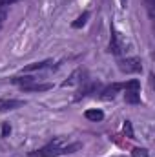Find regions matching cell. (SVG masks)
Here are the masks:
<instances>
[{
	"mask_svg": "<svg viewBox=\"0 0 155 157\" xmlns=\"http://www.w3.org/2000/svg\"><path fill=\"white\" fill-rule=\"evenodd\" d=\"M124 90H126V93H124V99H126V102L128 104H139L141 102V84H139V80H130V82H126L124 84Z\"/></svg>",
	"mask_w": 155,
	"mask_h": 157,
	"instance_id": "7a4b0ae2",
	"label": "cell"
},
{
	"mask_svg": "<svg viewBox=\"0 0 155 157\" xmlns=\"http://www.w3.org/2000/svg\"><path fill=\"white\" fill-rule=\"evenodd\" d=\"M88 17H89V13H88V11H86V13H82V15L78 17V18L75 20V22H73V24H71V26H73V28H82V26L86 24V20H88Z\"/></svg>",
	"mask_w": 155,
	"mask_h": 157,
	"instance_id": "30bf717a",
	"label": "cell"
},
{
	"mask_svg": "<svg viewBox=\"0 0 155 157\" xmlns=\"http://www.w3.org/2000/svg\"><path fill=\"white\" fill-rule=\"evenodd\" d=\"M124 48H126V42L122 40V35L117 31L115 28H112V42H110V51H112V53H115V55H119V53H122V51H124Z\"/></svg>",
	"mask_w": 155,
	"mask_h": 157,
	"instance_id": "277c9868",
	"label": "cell"
},
{
	"mask_svg": "<svg viewBox=\"0 0 155 157\" xmlns=\"http://www.w3.org/2000/svg\"><path fill=\"white\" fill-rule=\"evenodd\" d=\"M11 80H13L15 84H22V86H24V84H31V82L35 80V77L28 75V77H15V78H11Z\"/></svg>",
	"mask_w": 155,
	"mask_h": 157,
	"instance_id": "8fae6325",
	"label": "cell"
},
{
	"mask_svg": "<svg viewBox=\"0 0 155 157\" xmlns=\"http://www.w3.org/2000/svg\"><path fill=\"white\" fill-rule=\"evenodd\" d=\"M84 117L97 122V121H102V119H104V113H102L100 110H88V112L84 113Z\"/></svg>",
	"mask_w": 155,
	"mask_h": 157,
	"instance_id": "ba28073f",
	"label": "cell"
},
{
	"mask_svg": "<svg viewBox=\"0 0 155 157\" xmlns=\"http://www.w3.org/2000/svg\"><path fill=\"white\" fill-rule=\"evenodd\" d=\"M80 148H82L80 143L64 144V139H62V137H57V139H53L49 144H46L44 148L31 152L29 157H59V155H64V154H73V152H77Z\"/></svg>",
	"mask_w": 155,
	"mask_h": 157,
	"instance_id": "6da1fadb",
	"label": "cell"
},
{
	"mask_svg": "<svg viewBox=\"0 0 155 157\" xmlns=\"http://www.w3.org/2000/svg\"><path fill=\"white\" fill-rule=\"evenodd\" d=\"M47 64H51V60H42V62H35V64H29V66H26V68H24V71H35V70H42V68H46Z\"/></svg>",
	"mask_w": 155,
	"mask_h": 157,
	"instance_id": "9c48e42d",
	"label": "cell"
},
{
	"mask_svg": "<svg viewBox=\"0 0 155 157\" xmlns=\"http://www.w3.org/2000/svg\"><path fill=\"white\" fill-rule=\"evenodd\" d=\"M15 2H18V0H0V4H4V6H11Z\"/></svg>",
	"mask_w": 155,
	"mask_h": 157,
	"instance_id": "e0dca14e",
	"label": "cell"
},
{
	"mask_svg": "<svg viewBox=\"0 0 155 157\" xmlns=\"http://www.w3.org/2000/svg\"><path fill=\"white\" fill-rule=\"evenodd\" d=\"M6 17H7V6L0 4V26H2V22L6 20Z\"/></svg>",
	"mask_w": 155,
	"mask_h": 157,
	"instance_id": "5bb4252c",
	"label": "cell"
},
{
	"mask_svg": "<svg viewBox=\"0 0 155 157\" xmlns=\"http://www.w3.org/2000/svg\"><path fill=\"white\" fill-rule=\"evenodd\" d=\"M119 70L122 73H141L142 71V62L137 57H128L119 60Z\"/></svg>",
	"mask_w": 155,
	"mask_h": 157,
	"instance_id": "3957f363",
	"label": "cell"
},
{
	"mask_svg": "<svg viewBox=\"0 0 155 157\" xmlns=\"http://www.w3.org/2000/svg\"><path fill=\"white\" fill-rule=\"evenodd\" d=\"M120 90H124V84H120V82L110 84V86H106V88H104L102 97H104V99H113V97L117 95V91H120Z\"/></svg>",
	"mask_w": 155,
	"mask_h": 157,
	"instance_id": "8992f818",
	"label": "cell"
},
{
	"mask_svg": "<svg viewBox=\"0 0 155 157\" xmlns=\"http://www.w3.org/2000/svg\"><path fill=\"white\" fill-rule=\"evenodd\" d=\"M24 106L22 101H17V99H0V112H7V110H17Z\"/></svg>",
	"mask_w": 155,
	"mask_h": 157,
	"instance_id": "5b68a950",
	"label": "cell"
},
{
	"mask_svg": "<svg viewBox=\"0 0 155 157\" xmlns=\"http://www.w3.org/2000/svg\"><path fill=\"white\" fill-rule=\"evenodd\" d=\"M9 132H11V126H9V124H7V122H6V124H4V128H2V135H4V137H6V135H7V133H9Z\"/></svg>",
	"mask_w": 155,
	"mask_h": 157,
	"instance_id": "2e32d148",
	"label": "cell"
},
{
	"mask_svg": "<svg viewBox=\"0 0 155 157\" xmlns=\"http://www.w3.org/2000/svg\"><path fill=\"white\" fill-rule=\"evenodd\" d=\"M124 133H126L130 139H133V130H131V122H130V121L124 122Z\"/></svg>",
	"mask_w": 155,
	"mask_h": 157,
	"instance_id": "4fadbf2b",
	"label": "cell"
},
{
	"mask_svg": "<svg viewBox=\"0 0 155 157\" xmlns=\"http://www.w3.org/2000/svg\"><path fill=\"white\" fill-rule=\"evenodd\" d=\"M131 157H148V150L146 148H133Z\"/></svg>",
	"mask_w": 155,
	"mask_h": 157,
	"instance_id": "7c38bea8",
	"label": "cell"
},
{
	"mask_svg": "<svg viewBox=\"0 0 155 157\" xmlns=\"http://www.w3.org/2000/svg\"><path fill=\"white\" fill-rule=\"evenodd\" d=\"M153 6H155V0H146V7H148V13H150L152 18H153Z\"/></svg>",
	"mask_w": 155,
	"mask_h": 157,
	"instance_id": "9a60e30c",
	"label": "cell"
},
{
	"mask_svg": "<svg viewBox=\"0 0 155 157\" xmlns=\"http://www.w3.org/2000/svg\"><path fill=\"white\" fill-rule=\"evenodd\" d=\"M49 88H51V84H24L22 86L24 91H46Z\"/></svg>",
	"mask_w": 155,
	"mask_h": 157,
	"instance_id": "52a82bcc",
	"label": "cell"
}]
</instances>
